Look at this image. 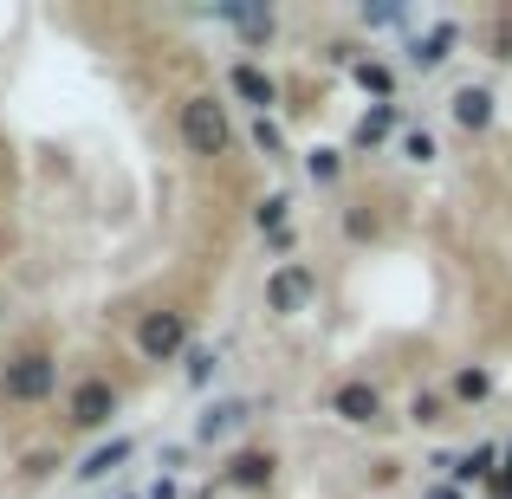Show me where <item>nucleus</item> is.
I'll use <instances>...</instances> for the list:
<instances>
[{
  "label": "nucleus",
  "mask_w": 512,
  "mask_h": 499,
  "mask_svg": "<svg viewBox=\"0 0 512 499\" xmlns=\"http://www.w3.org/2000/svg\"><path fill=\"white\" fill-rule=\"evenodd\" d=\"M370 480H376V487H389V480H402V461H376V467H370Z\"/></svg>",
  "instance_id": "a878e982"
},
{
  "label": "nucleus",
  "mask_w": 512,
  "mask_h": 499,
  "mask_svg": "<svg viewBox=\"0 0 512 499\" xmlns=\"http://www.w3.org/2000/svg\"><path fill=\"white\" fill-rule=\"evenodd\" d=\"M487 46H493V59H500V65H512V20L493 26V39H487Z\"/></svg>",
  "instance_id": "393cba45"
},
{
  "label": "nucleus",
  "mask_w": 512,
  "mask_h": 499,
  "mask_svg": "<svg viewBox=\"0 0 512 499\" xmlns=\"http://www.w3.org/2000/svg\"><path fill=\"white\" fill-rule=\"evenodd\" d=\"M331 415H338L344 428H376L383 422V389H376L370 376H344V383L331 389Z\"/></svg>",
  "instance_id": "39448f33"
},
{
  "label": "nucleus",
  "mask_w": 512,
  "mask_h": 499,
  "mask_svg": "<svg viewBox=\"0 0 512 499\" xmlns=\"http://www.w3.org/2000/svg\"><path fill=\"white\" fill-rule=\"evenodd\" d=\"M363 26H409V7H363Z\"/></svg>",
  "instance_id": "b1692460"
},
{
  "label": "nucleus",
  "mask_w": 512,
  "mask_h": 499,
  "mask_svg": "<svg viewBox=\"0 0 512 499\" xmlns=\"http://www.w3.org/2000/svg\"><path fill=\"white\" fill-rule=\"evenodd\" d=\"M175 130H182V150H188V156H201V163L227 156V143H234L227 104L214 98V91H195V98H182V111H175Z\"/></svg>",
  "instance_id": "f257e3e1"
},
{
  "label": "nucleus",
  "mask_w": 512,
  "mask_h": 499,
  "mask_svg": "<svg viewBox=\"0 0 512 499\" xmlns=\"http://www.w3.org/2000/svg\"><path fill=\"white\" fill-rule=\"evenodd\" d=\"M52 467H59V461H52V454H33V461H26V480H46Z\"/></svg>",
  "instance_id": "bb28decb"
},
{
  "label": "nucleus",
  "mask_w": 512,
  "mask_h": 499,
  "mask_svg": "<svg viewBox=\"0 0 512 499\" xmlns=\"http://www.w3.org/2000/svg\"><path fill=\"white\" fill-rule=\"evenodd\" d=\"M286 214H292V195H266L260 208H253V227L273 240V234H286Z\"/></svg>",
  "instance_id": "a211bd4d"
},
{
  "label": "nucleus",
  "mask_w": 512,
  "mask_h": 499,
  "mask_svg": "<svg viewBox=\"0 0 512 499\" xmlns=\"http://www.w3.org/2000/svg\"><path fill=\"white\" fill-rule=\"evenodd\" d=\"M402 130V111L396 104H370V111L357 117V130H350V150H376V143H389Z\"/></svg>",
  "instance_id": "f8f14e48"
},
{
  "label": "nucleus",
  "mask_w": 512,
  "mask_h": 499,
  "mask_svg": "<svg viewBox=\"0 0 512 499\" xmlns=\"http://www.w3.org/2000/svg\"><path fill=\"white\" fill-rule=\"evenodd\" d=\"M376 234H383L376 208H363V201H357V208H344V240H357V247H363V240H376Z\"/></svg>",
  "instance_id": "aec40b11"
},
{
  "label": "nucleus",
  "mask_w": 512,
  "mask_h": 499,
  "mask_svg": "<svg viewBox=\"0 0 512 499\" xmlns=\"http://www.w3.org/2000/svg\"><path fill=\"white\" fill-rule=\"evenodd\" d=\"M500 461H506V467H512V448H506V454H500Z\"/></svg>",
  "instance_id": "c756f323"
},
{
  "label": "nucleus",
  "mask_w": 512,
  "mask_h": 499,
  "mask_svg": "<svg viewBox=\"0 0 512 499\" xmlns=\"http://www.w3.org/2000/svg\"><path fill=\"white\" fill-rule=\"evenodd\" d=\"M448 117H454V130H467V137H487V130L500 124V91L493 85H454Z\"/></svg>",
  "instance_id": "423d86ee"
},
{
  "label": "nucleus",
  "mask_w": 512,
  "mask_h": 499,
  "mask_svg": "<svg viewBox=\"0 0 512 499\" xmlns=\"http://www.w3.org/2000/svg\"><path fill=\"white\" fill-rule=\"evenodd\" d=\"M428 499H467V493L454 487V480H435V487H428Z\"/></svg>",
  "instance_id": "cd10ccee"
},
{
  "label": "nucleus",
  "mask_w": 512,
  "mask_h": 499,
  "mask_svg": "<svg viewBox=\"0 0 512 499\" xmlns=\"http://www.w3.org/2000/svg\"><path fill=\"white\" fill-rule=\"evenodd\" d=\"M448 402H467V409L493 402V370L487 363H461V370L448 376Z\"/></svg>",
  "instance_id": "ddd939ff"
},
{
  "label": "nucleus",
  "mask_w": 512,
  "mask_h": 499,
  "mask_svg": "<svg viewBox=\"0 0 512 499\" xmlns=\"http://www.w3.org/2000/svg\"><path fill=\"white\" fill-rule=\"evenodd\" d=\"M130 454H137V441H124V435H117V441H104V448H98V454H91V461H85V467H78V480H85V487H91V480H104V474H117V467H124V461H130Z\"/></svg>",
  "instance_id": "2eb2a0df"
},
{
  "label": "nucleus",
  "mask_w": 512,
  "mask_h": 499,
  "mask_svg": "<svg viewBox=\"0 0 512 499\" xmlns=\"http://www.w3.org/2000/svg\"><path fill=\"white\" fill-rule=\"evenodd\" d=\"M350 78H357L376 104H396V72H389L383 59H350Z\"/></svg>",
  "instance_id": "4468645a"
},
{
  "label": "nucleus",
  "mask_w": 512,
  "mask_h": 499,
  "mask_svg": "<svg viewBox=\"0 0 512 499\" xmlns=\"http://www.w3.org/2000/svg\"><path fill=\"white\" fill-rule=\"evenodd\" d=\"M253 150H260V156H286V137H279L273 117H260V124H253Z\"/></svg>",
  "instance_id": "5701e85b"
},
{
  "label": "nucleus",
  "mask_w": 512,
  "mask_h": 499,
  "mask_svg": "<svg viewBox=\"0 0 512 499\" xmlns=\"http://www.w3.org/2000/svg\"><path fill=\"white\" fill-rule=\"evenodd\" d=\"M279 480V454L273 448H240L234 461L221 467V487H234V493H266Z\"/></svg>",
  "instance_id": "6e6552de"
},
{
  "label": "nucleus",
  "mask_w": 512,
  "mask_h": 499,
  "mask_svg": "<svg viewBox=\"0 0 512 499\" xmlns=\"http://www.w3.org/2000/svg\"><path fill=\"white\" fill-rule=\"evenodd\" d=\"M247 422H253V402L247 396H227V402H214V409H201L195 441H227L234 428H247Z\"/></svg>",
  "instance_id": "9d476101"
},
{
  "label": "nucleus",
  "mask_w": 512,
  "mask_h": 499,
  "mask_svg": "<svg viewBox=\"0 0 512 499\" xmlns=\"http://www.w3.org/2000/svg\"><path fill=\"white\" fill-rule=\"evenodd\" d=\"M182 350H188V312H175V305L143 312V325H137V357L143 363H175Z\"/></svg>",
  "instance_id": "20e7f679"
},
{
  "label": "nucleus",
  "mask_w": 512,
  "mask_h": 499,
  "mask_svg": "<svg viewBox=\"0 0 512 499\" xmlns=\"http://www.w3.org/2000/svg\"><path fill=\"white\" fill-rule=\"evenodd\" d=\"M227 85H234V98H247L260 117L279 104V78H273V72H260V65H247V59H240L234 72H227Z\"/></svg>",
  "instance_id": "9b49d317"
},
{
  "label": "nucleus",
  "mask_w": 512,
  "mask_h": 499,
  "mask_svg": "<svg viewBox=\"0 0 512 499\" xmlns=\"http://www.w3.org/2000/svg\"><path fill=\"white\" fill-rule=\"evenodd\" d=\"M305 175H312L318 188H331V182L344 175V156H338V150H312V156H305Z\"/></svg>",
  "instance_id": "4be33fe9"
},
{
  "label": "nucleus",
  "mask_w": 512,
  "mask_h": 499,
  "mask_svg": "<svg viewBox=\"0 0 512 499\" xmlns=\"http://www.w3.org/2000/svg\"><path fill=\"white\" fill-rule=\"evenodd\" d=\"M493 467H500V448H493V441H480V448H467L461 461H454V487H461V480H493Z\"/></svg>",
  "instance_id": "dca6fc26"
},
{
  "label": "nucleus",
  "mask_w": 512,
  "mask_h": 499,
  "mask_svg": "<svg viewBox=\"0 0 512 499\" xmlns=\"http://www.w3.org/2000/svg\"><path fill=\"white\" fill-rule=\"evenodd\" d=\"M65 415H72V428H104L117 415V383H111V376H85V383H72Z\"/></svg>",
  "instance_id": "0eeeda50"
},
{
  "label": "nucleus",
  "mask_w": 512,
  "mask_h": 499,
  "mask_svg": "<svg viewBox=\"0 0 512 499\" xmlns=\"http://www.w3.org/2000/svg\"><path fill=\"white\" fill-rule=\"evenodd\" d=\"M182 357H188V389H208V383H214V370H221V357H214V344H188Z\"/></svg>",
  "instance_id": "6ab92c4d"
},
{
  "label": "nucleus",
  "mask_w": 512,
  "mask_h": 499,
  "mask_svg": "<svg viewBox=\"0 0 512 499\" xmlns=\"http://www.w3.org/2000/svg\"><path fill=\"white\" fill-rule=\"evenodd\" d=\"M150 499H182V493H175V480L163 474V480H156V487H150Z\"/></svg>",
  "instance_id": "c85d7f7f"
},
{
  "label": "nucleus",
  "mask_w": 512,
  "mask_h": 499,
  "mask_svg": "<svg viewBox=\"0 0 512 499\" xmlns=\"http://www.w3.org/2000/svg\"><path fill=\"white\" fill-rule=\"evenodd\" d=\"M409 422L415 428H441L448 422V396H441V389H415L409 396Z\"/></svg>",
  "instance_id": "f3484780"
},
{
  "label": "nucleus",
  "mask_w": 512,
  "mask_h": 499,
  "mask_svg": "<svg viewBox=\"0 0 512 499\" xmlns=\"http://www.w3.org/2000/svg\"><path fill=\"white\" fill-rule=\"evenodd\" d=\"M312 299H318V273L305 260H279L273 273H266V312H273V318L312 312Z\"/></svg>",
  "instance_id": "7ed1b4c3"
},
{
  "label": "nucleus",
  "mask_w": 512,
  "mask_h": 499,
  "mask_svg": "<svg viewBox=\"0 0 512 499\" xmlns=\"http://www.w3.org/2000/svg\"><path fill=\"white\" fill-rule=\"evenodd\" d=\"M52 389H59V357H52V350H20V357L0 363V396L20 402V409L52 402Z\"/></svg>",
  "instance_id": "f03ea898"
},
{
  "label": "nucleus",
  "mask_w": 512,
  "mask_h": 499,
  "mask_svg": "<svg viewBox=\"0 0 512 499\" xmlns=\"http://www.w3.org/2000/svg\"><path fill=\"white\" fill-rule=\"evenodd\" d=\"M454 46H461V26H454V20H435L428 33L409 39V65H415V72H441V65L454 59Z\"/></svg>",
  "instance_id": "1a4fd4ad"
},
{
  "label": "nucleus",
  "mask_w": 512,
  "mask_h": 499,
  "mask_svg": "<svg viewBox=\"0 0 512 499\" xmlns=\"http://www.w3.org/2000/svg\"><path fill=\"white\" fill-rule=\"evenodd\" d=\"M435 130H402V163H415V169H422V163H435Z\"/></svg>",
  "instance_id": "412c9836"
}]
</instances>
